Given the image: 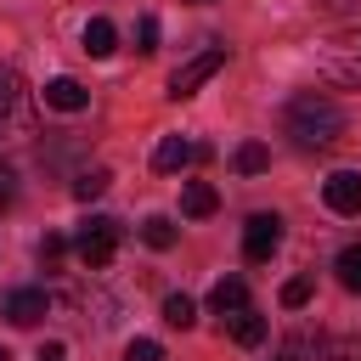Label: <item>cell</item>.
<instances>
[{
    "label": "cell",
    "instance_id": "obj_1",
    "mask_svg": "<svg viewBox=\"0 0 361 361\" xmlns=\"http://www.w3.org/2000/svg\"><path fill=\"white\" fill-rule=\"evenodd\" d=\"M282 124H288V135H293L299 147H333V141H344V130H350L344 107H338L333 96H322V90H299V96L288 102Z\"/></svg>",
    "mask_w": 361,
    "mask_h": 361
},
{
    "label": "cell",
    "instance_id": "obj_2",
    "mask_svg": "<svg viewBox=\"0 0 361 361\" xmlns=\"http://www.w3.org/2000/svg\"><path fill=\"white\" fill-rule=\"evenodd\" d=\"M316 68H322L333 85L361 90V23H355V28H338L333 39H322V45H316Z\"/></svg>",
    "mask_w": 361,
    "mask_h": 361
},
{
    "label": "cell",
    "instance_id": "obj_3",
    "mask_svg": "<svg viewBox=\"0 0 361 361\" xmlns=\"http://www.w3.org/2000/svg\"><path fill=\"white\" fill-rule=\"evenodd\" d=\"M118 220L113 214H90L85 226H79V237H73V254L85 259V271H102V265H113V254H118Z\"/></svg>",
    "mask_w": 361,
    "mask_h": 361
},
{
    "label": "cell",
    "instance_id": "obj_4",
    "mask_svg": "<svg viewBox=\"0 0 361 361\" xmlns=\"http://www.w3.org/2000/svg\"><path fill=\"white\" fill-rule=\"evenodd\" d=\"M220 68H226V45H209V51H197L192 62H180V68L169 73V96H175V102H186V96H192L203 79H214Z\"/></svg>",
    "mask_w": 361,
    "mask_h": 361
},
{
    "label": "cell",
    "instance_id": "obj_5",
    "mask_svg": "<svg viewBox=\"0 0 361 361\" xmlns=\"http://www.w3.org/2000/svg\"><path fill=\"white\" fill-rule=\"evenodd\" d=\"M276 243H282V214H248V226H243V254L259 265V259H271L276 254Z\"/></svg>",
    "mask_w": 361,
    "mask_h": 361
},
{
    "label": "cell",
    "instance_id": "obj_6",
    "mask_svg": "<svg viewBox=\"0 0 361 361\" xmlns=\"http://www.w3.org/2000/svg\"><path fill=\"white\" fill-rule=\"evenodd\" d=\"M322 203H327L333 214H361V175H355V169L327 175V180H322Z\"/></svg>",
    "mask_w": 361,
    "mask_h": 361
},
{
    "label": "cell",
    "instance_id": "obj_7",
    "mask_svg": "<svg viewBox=\"0 0 361 361\" xmlns=\"http://www.w3.org/2000/svg\"><path fill=\"white\" fill-rule=\"evenodd\" d=\"M45 310H51L45 288H11L6 293V322L11 327H34V322H45Z\"/></svg>",
    "mask_w": 361,
    "mask_h": 361
},
{
    "label": "cell",
    "instance_id": "obj_8",
    "mask_svg": "<svg viewBox=\"0 0 361 361\" xmlns=\"http://www.w3.org/2000/svg\"><path fill=\"white\" fill-rule=\"evenodd\" d=\"M39 96H45V107H56V113H85V107H90V90H85L79 79H68V73L51 79Z\"/></svg>",
    "mask_w": 361,
    "mask_h": 361
},
{
    "label": "cell",
    "instance_id": "obj_9",
    "mask_svg": "<svg viewBox=\"0 0 361 361\" xmlns=\"http://www.w3.org/2000/svg\"><path fill=\"white\" fill-rule=\"evenodd\" d=\"M209 310L226 322V316H237V310H248V288H243V276H220L214 288H209Z\"/></svg>",
    "mask_w": 361,
    "mask_h": 361
},
{
    "label": "cell",
    "instance_id": "obj_10",
    "mask_svg": "<svg viewBox=\"0 0 361 361\" xmlns=\"http://www.w3.org/2000/svg\"><path fill=\"white\" fill-rule=\"evenodd\" d=\"M192 158H197V147L180 141V135H164V141L152 147V169H158V175H175V169H186Z\"/></svg>",
    "mask_w": 361,
    "mask_h": 361
},
{
    "label": "cell",
    "instance_id": "obj_11",
    "mask_svg": "<svg viewBox=\"0 0 361 361\" xmlns=\"http://www.w3.org/2000/svg\"><path fill=\"white\" fill-rule=\"evenodd\" d=\"M214 209H220V192H214L209 180H186V186H180V214H186V220H209Z\"/></svg>",
    "mask_w": 361,
    "mask_h": 361
},
{
    "label": "cell",
    "instance_id": "obj_12",
    "mask_svg": "<svg viewBox=\"0 0 361 361\" xmlns=\"http://www.w3.org/2000/svg\"><path fill=\"white\" fill-rule=\"evenodd\" d=\"M85 51H90V56H113V51H118V28H113L107 17H90V23H85Z\"/></svg>",
    "mask_w": 361,
    "mask_h": 361
},
{
    "label": "cell",
    "instance_id": "obj_13",
    "mask_svg": "<svg viewBox=\"0 0 361 361\" xmlns=\"http://www.w3.org/2000/svg\"><path fill=\"white\" fill-rule=\"evenodd\" d=\"M226 327H231V338H237V344H248V350L265 338V316H259L254 305H248V310H237V316H226Z\"/></svg>",
    "mask_w": 361,
    "mask_h": 361
},
{
    "label": "cell",
    "instance_id": "obj_14",
    "mask_svg": "<svg viewBox=\"0 0 361 361\" xmlns=\"http://www.w3.org/2000/svg\"><path fill=\"white\" fill-rule=\"evenodd\" d=\"M276 361H322V338L316 333H293L276 344Z\"/></svg>",
    "mask_w": 361,
    "mask_h": 361
},
{
    "label": "cell",
    "instance_id": "obj_15",
    "mask_svg": "<svg viewBox=\"0 0 361 361\" xmlns=\"http://www.w3.org/2000/svg\"><path fill=\"white\" fill-rule=\"evenodd\" d=\"M231 164H237V175H265L271 169V152H265V141H243L231 152Z\"/></svg>",
    "mask_w": 361,
    "mask_h": 361
},
{
    "label": "cell",
    "instance_id": "obj_16",
    "mask_svg": "<svg viewBox=\"0 0 361 361\" xmlns=\"http://www.w3.org/2000/svg\"><path fill=\"white\" fill-rule=\"evenodd\" d=\"M141 243L147 248H175V220L169 214H147L141 220Z\"/></svg>",
    "mask_w": 361,
    "mask_h": 361
},
{
    "label": "cell",
    "instance_id": "obj_17",
    "mask_svg": "<svg viewBox=\"0 0 361 361\" xmlns=\"http://www.w3.org/2000/svg\"><path fill=\"white\" fill-rule=\"evenodd\" d=\"M333 271H338V282H344L350 293H361V243H350V248H338V259H333Z\"/></svg>",
    "mask_w": 361,
    "mask_h": 361
},
{
    "label": "cell",
    "instance_id": "obj_18",
    "mask_svg": "<svg viewBox=\"0 0 361 361\" xmlns=\"http://www.w3.org/2000/svg\"><path fill=\"white\" fill-rule=\"evenodd\" d=\"M107 180H113L107 169H79V180H73V197H79V203H90V197H102V192H107Z\"/></svg>",
    "mask_w": 361,
    "mask_h": 361
},
{
    "label": "cell",
    "instance_id": "obj_19",
    "mask_svg": "<svg viewBox=\"0 0 361 361\" xmlns=\"http://www.w3.org/2000/svg\"><path fill=\"white\" fill-rule=\"evenodd\" d=\"M164 322H169V327H192V322H197V305H192L186 293H169V299H164Z\"/></svg>",
    "mask_w": 361,
    "mask_h": 361
},
{
    "label": "cell",
    "instance_id": "obj_20",
    "mask_svg": "<svg viewBox=\"0 0 361 361\" xmlns=\"http://www.w3.org/2000/svg\"><path fill=\"white\" fill-rule=\"evenodd\" d=\"M322 361H361V333H344V338L322 344Z\"/></svg>",
    "mask_w": 361,
    "mask_h": 361
},
{
    "label": "cell",
    "instance_id": "obj_21",
    "mask_svg": "<svg viewBox=\"0 0 361 361\" xmlns=\"http://www.w3.org/2000/svg\"><path fill=\"white\" fill-rule=\"evenodd\" d=\"M11 124H17V79L0 73V130H11Z\"/></svg>",
    "mask_w": 361,
    "mask_h": 361
},
{
    "label": "cell",
    "instance_id": "obj_22",
    "mask_svg": "<svg viewBox=\"0 0 361 361\" xmlns=\"http://www.w3.org/2000/svg\"><path fill=\"white\" fill-rule=\"evenodd\" d=\"M135 51H141V56L158 51V17H141V23H135Z\"/></svg>",
    "mask_w": 361,
    "mask_h": 361
},
{
    "label": "cell",
    "instance_id": "obj_23",
    "mask_svg": "<svg viewBox=\"0 0 361 361\" xmlns=\"http://www.w3.org/2000/svg\"><path fill=\"white\" fill-rule=\"evenodd\" d=\"M282 305H288V310H305V305H310V276H293V282L282 288Z\"/></svg>",
    "mask_w": 361,
    "mask_h": 361
},
{
    "label": "cell",
    "instance_id": "obj_24",
    "mask_svg": "<svg viewBox=\"0 0 361 361\" xmlns=\"http://www.w3.org/2000/svg\"><path fill=\"white\" fill-rule=\"evenodd\" d=\"M124 361H164V344H158V338H130Z\"/></svg>",
    "mask_w": 361,
    "mask_h": 361
},
{
    "label": "cell",
    "instance_id": "obj_25",
    "mask_svg": "<svg viewBox=\"0 0 361 361\" xmlns=\"http://www.w3.org/2000/svg\"><path fill=\"white\" fill-rule=\"evenodd\" d=\"M62 254H68V243H62L56 231H45V237H39V265H56Z\"/></svg>",
    "mask_w": 361,
    "mask_h": 361
},
{
    "label": "cell",
    "instance_id": "obj_26",
    "mask_svg": "<svg viewBox=\"0 0 361 361\" xmlns=\"http://www.w3.org/2000/svg\"><path fill=\"white\" fill-rule=\"evenodd\" d=\"M11 203H17V175H11L6 164H0V214H6Z\"/></svg>",
    "mask_w": 361,
    "mask_h": 361
},
{
    "label": "cell",
    "instance_id": "obj_27",
    "mask_svg": "<svg viewBox=\"0 0 361 361\" xmlns=\"http://www.w3.org/2000/svg\"><path fill=\"white\" fill-rule=\"evenodd\" d=\"M39 361H68V350H62V344H45V350H39Z\"/></svg>",
    "mask_w": 361,
    "mask_h": 361
},
{
    "label": "cell",
    "instance_id": "obj_28",
    "mask_svg": "<svg viewBox=\"0 0 361 361\" xmlns=\"http://www.w3.org/2000/svg\"><path fill=\"white\" fill-rule=\"evenodd\" d=\"M322 11H350V6H361V0H316Z\"/></svg>",
    "mask_w": 361,
    "mask_h": 361
},
{
    "label": "cell",
    "instance_id": "obj_29",
    "mask_svg": "<svg viewBox=\"0 0 361 361\" xmlns=\"http://www.w3.org/2000/svg\"><path fill=\"white\" fill-rule=\"evenodd\" d=\"M186 6H214V0H186Z\"/></svg>",
    "mask_w": 361,
    "mask_h": 361
},
{
    "label": "cell",
    "instance_id": "obj_30",
    "mask_svg": "<svg viewBox=\"0 0 361 361\" xmlns=\"http://www.w3.org/2000/svg\"><path fill=\"white\" fill-rule=\"evenodd\" d=\"M0 361H11V350H6V344H0Z\"/></svg>",
    "mask_w": 361,
    "mask_h": 361
}]
</instances>
